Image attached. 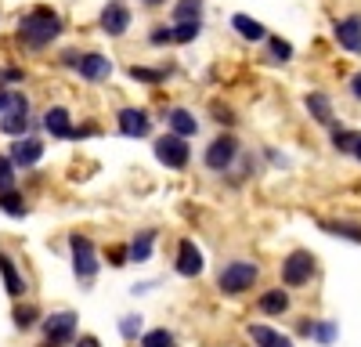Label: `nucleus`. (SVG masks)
Segmentation results:
<instances>
[{"instance_id":"22","label":"nucleus","mask_w":361,"mask_h":347,"mask_svg":"<svg viewBox=\"0 0 361 347\" xmlns=\"http://www.w3.org/2000/svg\"><path fill=\"white\" fill-rule=\"evenodd\" d=\"M322 228L329 231V236H340V239L361 243V224H347V221H322Z\"/></svg>"},{"instance_id":"21","label":"nucleus","mask_w":361,"mask_h":347,"mask_svg":"<svg viewBox=\"0 0 361 347\" xmlns=\"http://www.w3.org/2000/svg\"><path fill=\"white\" fill-rule=\"evenodd\" d=\"M260 311L264 315H282V311H289V297L282 293V289H267V293L260 297Z\"/></svg>"},{"instance_id":"14","label":"nucleus","mask_w":361,"mask_h":347,"mask_svg":"<svg viewBox=\"0 0 361 347\" xmlns=\"http://www.w3.org/2000/svg\"><path fill=\"white\" fill-rule=\"evenodd\" d=\"M44 130H47L51 138H73V134H76V130H73V120H69V112H66L62 105H54V109L44 112Z\"/></svg>"},{"instance_id":"28","label":"nucleus","mask_w":361,"mask_h":347,"mask_svg":"<svg viewBox=\"0 0 361 347\" xmlns=\"http://www.w3.org/2000/svg\"><path fill=\"white\" fill-rule=\"evenodd\" d=\"M141 347H177V343H173V336L166 329H152V333L141 336Z\"/></svg>"},{"instance_id":"40","label":"nucleus","mask_w":361,"mask_h":347,"mask_svg":"<svg viewBox=\"0 0 361 347\" xmlns=\"http://www.w3.org/2000/svg\"><path fill=\"white\" fill-rule=\"evenodd\" d=\"M354 156H357V159H361V141H357V149H354Z\"/></svg>"},{"instance_id":"5","label":"nucleus","mask_w":361,"mask_h":347,"mask_svg":"<svg viewBox=\"0 0 361 347\" xmlns=\"http://www.w3.org/2000/svg\"><path fill=\"white\" fill-rule=\"evenodd\" d=\"M69 246H73V268H76V279L90 282V279L98 275V257H94V246H90V239H87V236H73V239H69Z\"/></svg>"},{"instance_id":"31","label":"nucleus","mask_w":361,"mask_h":347,"mask_svg":"<svg viewBox=\"0 0 361 347\" xmlns=\"http://www.w3.org/2000/svg\"><path fill=\"white\" fill-rule=\"evenodd\" d=\"M37 318H40L37 308H29V304H25V308H15V326H18V329H33Z\"/></svg>"},{"instance_id":"11","label":"nucleus","mask_w":361,"mask_h":347,"mask_svg":"<svg viewBox=\"0 0 361 347\" xmlns=\"http://www.w3.org/2000/svg\"><path fill=\"white\" fill-rule=\"evenodd\" d=\"M102 29L109 37H123L127 29H130V11L119 4V0H112V4L102 11Z\"/></svg>"},{"instance_id":"26","label":"nucleus","mask_w":361,"mask_h":347,"mask_svg":"<svg viewBox=\"0 0 361 347\" xmlns=\"http://www.w3.org/2000/svg\"><path fill=\"white\" fill-rule=\"evenodd\" d=\"M357 141H361V134H357V130H336V134H333V149H336V152H350V156H354Z\"/></svg>"},{"instance_id":"10","label":"nucleus","mask_w":361,"mask_h":347,"mask_svg":"<svg viewBox=\"0 0 361 347\" xmlns=\"http://www.w3.org/2000/svg\"><path fill=\"white\" fill-rule=\"evenodd\" d=\"M177 275H185V279H195L199 272H202V253H199V246L192 243V239H180V246H177Z\"/></svg>"},{"instance_id":"6","label":"nucleus","mask_w":361,"mask_h":347,"mask_svg":"<svg viewBox=\"0 0 361 347\" xmlns=\"http://www.w3.org/2000/svg\"><path fill=\"white\" fill-rule=\"evenodd\" d=\"M235 156H238V141H235L231 134H221V138L209 141L206 166H209V170H228V166L235 163Z\"/></svg>"},{"instance_id":"34","label":"nucleus","mask_w":361,"mask_h":347,"mask_svg":"<svg viewBox=\"0 0 361 347\" xmlns=\"http://www.w3.org/2000/svg\"><path fill=\"white\" fill-rule=\"evenodd\" d=\"M137 326H141V318H123V336H134Z\"/></svg>"},{"instance_id":"35","label":"nucleus","mask_w":361,"mask_h":347,"mask_svg":"<svg viewBox=\"0 0 361 347\" xmlns=\"http://www.w3.org/2000/svg\"><path fill=\"white\" fill-rule=\"evenodd\" d=\"M214 116L224 120V123H231V109H224V105H214Z\"/></svg>"},{"instance_id":"30","label":"nucleus","mask_w":361,"mask_h":347,"mask_svg":"<svg viewBox=\"0 0 361 347\" xmlns=\"http://www.w3.org/2000/svg\"><path fill=\"white\" fill-rule=\"evenodd\" d=\"M15 188V163L11 156H0V192H8Z\"/></svg>"},{"instance_id":"7","label":"nucleus","mask_w":361,"mask_h":347,"mask_svg":"<svg viewBox=\"0 0 361 347\" xmlns=\"http://www.w3.org/2000/svg\"><path fill=\"white\" fill-rule=\"evenodd\" d=\"M44 333H47V347H62V343H69L73 333H76V315H73V311H58V315H51L47 322H44Z\"/></svg>"},{"instance_id":"3","label":"nucleus","mask_w":361,"mask_h":347,"mask_svg":"<svg viewBox=\"0 0 361 347\" xmlns=\"http://www.w3.org/2000/svg\"><path fill=\"white\" fill-rule=\"evenodd\" d=\"M311 275H314V257L307 250H293L282 260V282L286 286H307Z\"/></svg>"},{"instance_id":"2","label":"nucleus","mask_w":361,"mask_h":347,"mask_svg":"<svg viewBox=\"0 0 361 347\" xmlns=\"http://www.w3.org/2000/svg\"><path fill=\"white\" fill-rule=\"evenodd\" d=\"M257 275H260V268L253 264V260H231V264L221 272L217 286L224 289L228 297H238V293H246V289H253Z\"/></svg>"},{"instance_id":"1","label":"nucleus","mask_w":361,"mask_h":347,"mask_svg":"<svg viewBox=\"0 0 361 347\" xmlns=\"http://www.w3.org/2000/svg\"><path fill=\"white\" fill-rule=\"evenodd\" d=\"M58 37H62V18H58L51 8H33L29 15L18 18V40L29 51H44Z\"/></svg>"},{"instance_id":"25","label":"nucleus","mask_w":361,"mask_h":347,"mask_svg":"<svg viewBox=\"0 0 361 347\" xmlns=\"http://www.w3.org/2000/svg\"><path fill=\"white\" fill-rule=\"evenodd\" d=\"M0 210L11 214V217H22V214H25V199H22L15 188H8V192H0Z\"/></svg>"},{"instance_id":"12","label":"nucleus","mask_w":361,"mask_h":347,"mask_svg":"<svg viewBox=\"0 0 361 347\" xmlns=\"http://www.w3.org/2000/svg\"><path fill=\"white\" fill-rule=\"evenodd\" d=\"M40 156H44V145L37 141V138H18L15 145H11V163L15 166H33V163H40Z\"/></svg>"},{"instance_id":"18","label":"nucleus","mask_w":361,"mask_h":347,"mask_svg":"<svg viewBox=\"0 0 361 347\" xmlns=\"http://www.w3.org/2000/svg\"><path fill=\"white\" fill-rule=\"evenodd\" d=\"M307 112L314 116L322 127H333V105H329V98L322 91H311L307 95Z\"/></svg>"},{"instance_id":"29","label":"nucleus","mask_w":361,"mask_h":347,"mask_svg":"<svg viewBox=\"0 0 361 347\" xmlns=\"http://www.w3.org/2000/svg\"><path fill=\"white\" fill-rule=\"evenodd\" d=\"M199 37V22H177L173 25V40L177 44H192Z\"/></svg>"},{"instance_id":"8","label":"nucleus","mask_w":361,"mask_h":347,"mask_svg":"<svg viewBox=\"0 0 361 347\" xmlns=\"http://www.w3.org/2000/svg\"><path fill=\"white\" fill-rule=\"evenodd\" d=\"M116 123L127 138H148L152 134V116H148L145 109H119Z\"/></svg>"},{"instance_id":"9","label":"nucleus","mask_w":361,"mask_h":347,"mask_svg":"<svg viewBox=\"0 0 361 347\" xmlns=\"http://www.w3.org/2000/svg\"><path fill=\"white\" fill-rule=\"evenodd\" d=\"M76 69H80V76H83V80H90V83H102V80H109L112 62H109L105 54H98V51H87V54H80Z\"/></svg>"},{"instance_id":"37","label":"nucleus","mask_w":361,"mask_h":347,"mask_svg":"<svg viewBox=\"0 0 361 347\" xmlns=\"http://www.w3.org/2000/svg\"><path fill=\"white\" fill-rule=\"evenodd\" d=\"M62 62L76 69V62H80V51H66V54H62Z\"/></svg>"},{"instance_id":"19","label":"nucleus","mask_w":361,"mask_h":347,"mask_svg":"<svg viewBox=\"0 0 361 347\" xmlns=\"http://www.w3.org/2000/svg\"><path fill=\"white\" fill-rule=\"evenodd\" d=\"M0 130L11 134V138H22L29 130V109H18V112H4L0 116Z\"/></svg>"},{"instance_id":"23","label":"nucleus","mask_w":361,"mask_h":347,"mask_svg":"<svg viewBox=\"0 0 361 347\" xmlns=\"http://www.w3.org/2000/svg\"><path fill=\"white\" fill-rule=\"evenodd\" d=\"M152 243H156V231H141V236L130 243V260H148V253H152Z\"/></svg>"},{"instance_id":"13","label":"nucleus","mask_w":361,"mask_h":347,"mask_svg":"<svg viewBox=\"0 0 361 347\" xmlns=\"http://www.w3.org/2000/svg\"><path fill=\"white\" fill-rule=\"evenodd\" d=\"M336 40L350 54H361V15H350V18H340L336 22Z\"/></svg>"},{"instance_id":"27","label":"nucleus","mask_w":361,"mask_h":347,"mask_svg":"<svg viewBox=\"0 0 361 347\" xmlns=\"http://www.w3.org/2000/svg\"><path fill=\"white\" fill-rule=\"evenodd\" d=\"M166 76H170V69H141V66L130 69V80H141V83H159Z\"/></svg>"},{"instance_id":"24","label":"nucleus","mask_w":361,"mask_h":347,"mask_svg":"<svg viewBox=\"0 0 361 347\" xmlns=\"http://www.w3.org/2000/svg\"><path fill=\"white\" fill-rule=\"evenodd\" d=\"M199 15H202V0H177V8H173L177 22H199Z\"/></svg>"},{"instance_id":"20","label":"nucleus","mask_w":361,"mask_h":347,"mask_svg":"<svg viewBox=\"0 0 361 347\" xmlns=\"http://www.w3.org/2000/svg\"><path fill=\"white\" fill-rule=\"evenodd\" d=\"M231 25H235V33H243L246 40H267V29L257 18H250V15H235Z\"/></svg>"},{"instance_id":"33","label":"nucleus","mask_w":361,"mask_h":347,"mask_svg":"<svg viewBox=\"0 0 361 347\" xmlns=\"http://www.w3.org/2000/svg\"><path fill=\"white\" fill-rule=\"evenodd\" d=\"M271 54H275V58H279V62H286V58L293 54V47H289L286 40H279V37H275V40H271Z\"/></svg>"},{"instance_id":"38","label":"nucleus","mask_w":361,"mask_h":347,"mask_svg":"<svg viewBox=\"0 0 361 347\" xmlns=\"http://www.w3.org/2000/svg\"><path fill=\"white\" fill-rule=\"evenodd\" d=\"M76 347H98V340H94V336H83V340H80Z\"/></svg>"},{"instance_id":"36","label":"nucleus","mask_w":361,"mask_h":347,"mask_svg":"<svg viewBox=\"0 0 361 347\" xmlns=\"http://www.w3.org/2000/svg\"><path fill=\"white\" fill-rule=\"evenodd\" d=\"M350 95L361 102V73H354V80H350Z\"/></svg>"},{"instance_id":"4","label":"nucleus","mask_w":361,"mask_h":347,"mask_svg":"<svg viewBox=\"0 0 361 347\" xmlns=\"http://www.w3.org/2000/svg\"><path fill=\"white\" fill-rule=\"evenodd\" d=\"M188 141L185 138H177V134H163L159 141H156V159L163 163V166H170V170H180V166H188Z\"/></svg>"},{"instance_id":"32","label":"nucleus","mask_w":361,"mask_h":347,"mask_svg":"<svg viewBox=\"0 0 361 347\" xmlns=\"http://www.w3.org/2000/svg\"><path fill=\"white\" fill-rule=\"evenodd\" d=\"M170 40H173V29H166V25H156V29H152V44H156V47H163V44H170Z\"/></svg>"},{"instance_id":"16","label":"nucleus","mask_w":361,"mask_h":347,"mask_svg":"<svg viewBox=\"0 0 361 347\" xmlns=\"http://www.w3.org/2000/svg\"><path fill=\"white\" fill-rule=\"evenodd\" d=\"M0 275H4V286H8L11 297H22V293H25V282H22V275H18V268H15V260H11L8 253H0Z\"/></svg>"},{"instance_id":"17","label":"nucleus","mask_w":361,"mask_h":347,"mask_svg":"<svg viewBox=\"0 0 361 347\" xmlns=\"http://www.w3.org/2000/svg\"><path fill=\"white\" fill-rule=\"evenodd\" d=\"M250 336L257 347H293L289 336H282L279 329H271V326H250Z\"/></svg>"},{"instance_id":"39","label":"nucleus","mask_w":361,"mask_h":347,"mask_svg":"<svg viewBox=\"0 0 361 347\" xmlns=\"http://www.w3.org/2000/svg\"><path fill=\"white\" fill-rule=\"evenodd\" d=\"M145 4H148V8H159V4H163V0H145Z\"/></svg>"},{"instance_id":"15","label":"nucleus","mask_w":361,"mask_h":347,"mask_svg":"<svg viewBox=\"0 0 361 347\" xmlns=\"http://www.w3.org/2000/svg\"><path fill=\"white\" fill-rule=\"evenodd\" d=\"M166 127H170V134H177V138H192V134L199 130L195 116H192L188 109H170V112H166Z\"/></svg>"}]
</instances>
